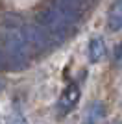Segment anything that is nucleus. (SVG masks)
Returning a JSON list of instances; mask_svg holds the SVG:
<instances>
[{
	"label": "nucleus",
	"instance_id": "f257e3e1",
	"mask_svg": "<svg viewBox=\"0 0 122 124\" xmlns=\"http://www.w3.org/2000/svg\"><path fill=\"white\" fill-rule=\"evenodd\" d=\"M24 24L22 17L19 15H6L2 28H4V46L6 54L9 57L11 65L15 69H22L30 61V46L24 35Z\"/></svg>",
	"mask_w": 122,
	"mask_h": 124
},
{
	"label": "nucleus",
	"instance_id": "f03ea898",
	"mask_svg": "<svg viewBox=\"0 0 122 124\" xmlns=\"http://www.w3.org/2000/svg\"><path fill=\"white\" fill-rule=\"evenodd\" d=\"M39 26L45 30V33L50 39V43H61L69 37V33L72 31V28L76 24H72L65 15H61L54 6H50V8H46L41 13Z\"/></svg>",
	"mask_w": 122,
	"mask_h": 124
},
{
	"label": "nucleus",
	"instance_id": "7ed1b4c3",
	"mask_svg": "<svg viewBox=\"0 0 122 124\" xmlns=\"http://www.w3.org/2000/svg\"><path fill=\"white\" fill-rule=\"evenodd\" d=\"M24 35H26V41H28L30 50L45 52V50H48V46L52 45L50 39L46 37L45 30H43L39 24H24Z\"/></svg>",
	"mask_w": 122,
	"mask_h": 124
},
{
	"label": "nucleus",
	"instance_id": "20e7f679",
	"mask_svg": "<svg viewBox=\"0 0 122 124\" xmlns=\"http://www.w3.org/2000/svg\"><path fill=\"white\" fill-rule=\"evenodd\" d=\"M80 102V87L76 83H69L63 93H61L59 100H57V113L59 115H69L72 109Z\"/></svg>",
	"mask_w": 122,
	"mask_h": 124
},
{
	"label": "nucleus",
	"instance_id": "39448f33",
	"mask_svg": "<svg viewBox=\"0 0 122 124\" xmlns=\"http://www.w3.org/2000/svg\"><path fill=\"white\" fill-rule=\"evenodd\" d=\"M107 28L109 31L122 30V0H113L109 13H107Z\"/></svg>",
	"mask_w": 122,
	"mask_h": 124
},
{
	"label": "nucleus",
	"instance_id": "423d86ee",
	"mask_svg": "<svg viewBox=\"0 0 122 124\" xmlns=\"http://www.w3.org/2000/svg\"><path fill=\"white\" fill-rule=\"evenodd\" d=\"M106 56V43L102 37H92L89 41V59L92 63H98Z\"/></svg>",
	"mask_w": 122,
	"mask_h": 124
},
{
	"label": "nucleus",
	"instance_id": "0eeeda50",
	"mask_svg": "<svg viewBox=\"0 0 122 124\" xmlns=\"http://www.w3.org/2000/svg\"><path fill=\"white\" fill-rule=\"evenodd\" d=\"M106 115V108L102 102H92L89 108H87V113L83 117V124H96L98 120Z\"/></svg>",
	"mask_w": 122,
	"mask_h": 124
},
{
	"label": "nucleus",
	"instance_id": "6e6552de",
	"mask_svg": "<svg viewBox=\"0 0 122 124\" xmlns=\"http://www.w3.org/2000/svg\"><path fill=\"white\" fill-rule=\"evenodd\" d=\"M4 67V52H2V48H0V69Z\"/></svg>",
	"mask_w": 122,
	"mask_h": 124
},
{
	"label": "nucleus",
	"instance_id": "1a4fd4ad",
	"mask_svg": "<svg viewBox=\"0 0 122 124\" xmlns=\"http://www.w3.org/2000/svg\"><path fill=\"white\" fill-rule=\"evenodd\" d=\"M117 57H118V63L122 61V45L118 46V54H117Z\"/></svg>",
	"mask_w": 122,
	"mask_h": 124
},
{
	"label": "nucleus",
	"instance_id": "9d476101",
	"mask_svg": "<svg viewBox=\"0 0 122 124\" xmlns=\"http://www.w3.org/2000/svg\"><path fill=\"white\" fill-rule=\"evenodd\" d=\"M0 89H2V82H0Z\"/></svg>",
	"mask_w": 122,
	"mask_h": 124
}]
</instances>
